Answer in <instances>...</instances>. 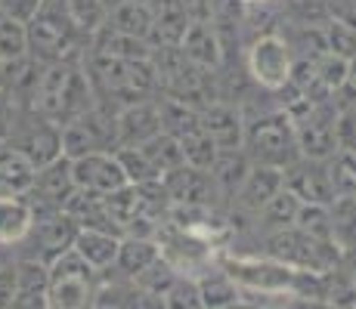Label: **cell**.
Returning <instances> with one entry per match:
<instances>
[{"instance_id": "obj_8", "label": "cell", "mask_w": 356, "mask_h": 309, "mask_svg": "<svg viewBox=\"0 0 356 309\" xmlns=\"http://www.w3.org/2000/svg\"><path fill=\"white\" fill-rule=\"evenodd\" d=\"M282 185L300 204H332L334 201V189L328 183L325 161H316V158L298 155L291 164H285Z\"/></svg>"}, {"instance_id": "obj_24", "label": "cell", "mask_w": 356, "mask_h": 309, "mask_svg": "<svg viewBox=\"0 0 356 309\" xmlns=\"http://www.w3.org/2000/svg\"><path fill=\"white\" fill-rule=\"evenodd\" d=\"M159 257L161 253H159V244H155L152 235H121L115 269H121V276L134 278V276H140L146 266H152Z\"/></svg>"}, {"instance_id": "obj_18", "label": "cell", "mask_w": 356, "mask_h": 309, "mask_svg": "<svg viewBox=\"0 0 356 309\" xmlns=\"http://www.w3.org/2000/svg\"><path fill=\"white\" fill-rule=\"evenodd\" d=\"M34 174H38V167L22 149L10 146V142L0 146V198L29 195L34 185Z\"/></svg>"}, {"instance_id": "obj_44", "label": "cell", "mask_w": 356, "mask_h": 309, "mask_svg": "<svg viewBox=\"0 0 356 309\" xmlns=\"http://www.w3.org/2000/svg\"><path fill=\"white\" fill-rule=\"evenodd\" d=\"M264 3H270V0H242V6H264Z\"/></svg>"}, {"instance_id": "obj_11", "label": "cell", "mask_w": 356, "mask_h": 309, "mask_svg": "<svg viewBox=\"0 0 356 309\" xmlns=\"http://www.w3.org/2000/svg\"><path fill=\"white\" fill-rule=\"evenodd\" d=\"M74 235H78V223H74L65 210H56V214H50V217L34 219L31 232L25 238H31L34 247H38L34 260H40V263L50 266L59 253H65L68 247H72Z\"/></svg>"}, {"instance_id": "obj_21", "label": "cell", "mask_w": 356, "mask_h": 309, "mask_svg": "<svg viewBox=\"0 0 356 309\" xmlns=\"http://www.w3.org/2000/svg\"><path fill=\"white\" fill-rule=\"evenodd\" d=\"M118 242H121V235H115V232L84 229V226H78V235H74L72 247L97 272H106V269H112V266H115V257H118Z\"/></svg>"}, {"instance_id": "obj_49", "label": "cell", "mask_w": 356, "mask_h": 309, "mask_svg": "<svg viewBox=\"0 0 356 309\" xmlns=\"http://www.w3.org/2000/svg\"><path fill=\"white\" fill-rule=\"evenodd\" d=\"M0 16H3V12H0Z\"/></svg>"}, {"instance_id": "obj_20", "label": "cell", "mask_w": 356, "mask_h": 309, "mask_svg": "<svg viewBox=\"0 0 356 309\" xmlns=\"http://www.w3.org/2000/svg\"><path fill=\"white\" fill-rule=\"evenodd\" d=\"M195 285H198V300L202 306H211V309H223V306H236L242 300V287L232 281L227 272L220 269V263H208L202 272L195 276Z\"/></svg>"}, {"instance_id": "obj_32", "label": "cell", "mask_w": 356, "mask_h": 309, "mask_svg": "<svg viewBox=\"0 0 356 309\" xmlns=\"http://www.w3.org/2000/svg\"><path fill=\"white\" fill-rule=\"evenodd\" d=\"M289 47H291V56H298V59H319L323 53H328L323 25L300 22V28L294 31V37L289 40Z\"/></svg>"}, {"instance_id": "obj_47", "label": "cell", "mask_w": 356, "mask_h": 309, "mask_svg": "<svg viewBox=\"0 0 356 309\" xmlns=\"http://www.w3.org/2000/svg\"><path fill=\"white\" fill-rule=\"evenodd\" d=\"M0 251H3V247H0ZM0 263H3V257H0Z\"/></svg>"}, {"instance_id": "obj_39", "label": "cell", "mask_w": 356, "mask_h": 309, "mask_svg": "<svg viewBox=\"0 0 356 309\" xmlns=\"http://www.w3.org/2000/svg\"><path fill=\"white\" fill-rule=\"evenodd\" d=\"M40 3L44 0H0V12H3L6 19H16V22L29 25L34 16H38Z\"/></svg>"}, {"instance_id": "obj_42", "label": "cell", "mask_w": 356, "mask_h": 309, "mask_svg": "<svg viewBox=\"0 0 356 309\" xmlns=\"http://www.w3.org/2000/svg\"><path fill=\"white\" fill-rule=\"evenodd\" d=\"M334 96H338V108H347V106H356V59L347 62V74L344 81H341V87L334 90Z\"/></svg>"}, {"instance_id": "obj_25", "label": "cell", "mask_w": 356, "mask_h": 309, "mask_svg": "<svg viewBox=\"0 0 356 309\" xmlns=\"http://www.w3.org/2000/svg\"><path fill=\"white\" fill-rule=\"evenodd\" d=\"M211 176H214V183H217V189L223 192V195H236L238 192V185H242V180L248 176V170H251V158L245 155V149L238 146V149H220L214 158V164H211Z\"/></svg>"}, {"instance_id": "obj_10", "label": "cell", "mask_w": 356, "mask_h": 309, "mask_svg": "<svg viewBox=\"0 0 356 309\" xmlns=\"http://www.w3.org/2000/svg\"><path fill=\"white\" fill-rule=\"evenodd\" d=\"M161 185L170 204H214L217 192H220L211 170H198L193 164H180V167L161 174Z\"/></svg>"}, {"instance_id": "obj_30", "label": "cell", "mask_w": 356, "mask_h": 309, "mask_svg": "<svg viewBox=\"0 0 356 309\" xmlns=\"http://www.w3.org/2000/svg\"><path fill=\"white\" fill-rule=\"evenodd\" d=\"M180 146H183V161L193 164V167H198V170H208L211 164H214L217 152H220L217 142L211 140L202 127H195V130H189L186 136H180Z\"/></svg>"}, {"instance_id": "obj_16", "label": "cell", "mask_w": 356, "mask_h": 309, "mask_svg": "<svg viewBox=\"0 0 356 309\" xmlns=\"http://www.w3.org/2000/svg\"><path fill=\"white\" fill-rule=\"evenodd\" d=\"M279 189H282V167H273V164H251L248 176L242 180V185H238V192L232 198L238 201L242 210L257 214Z\"/></svg>"}, {"instance_id": "obj_17", "label": "cell", "mask_w": 356, "mask_h": 309, "mask_svg": "<svg viewBox=\"0 0 356 309\" xmlns=\"http://www.w3.org/2000/svg\"><path fill=\"white\" fill-rule=\"evenodd\" d=\"M189 22L193 19L183 0H159V6L152 10V28L146 34L149 47H180Z\"/></svg>"}, {"instance_id": "obj_7", "label": "cell", "mask_w": 356, "mask_h": 309, "mask_svg": "<svg viewBox=\"0 0 356 309\" xmlns=\"http://www.w3.org/2000/svg\"><path fill=\"white\" fill-rule=\"evenodd\" d=\"M291 62L294 56H291L289 40L276 31H264L248 50V74L254 78L257 87L276 93L289 84Z\"/></svg>"}, {"instance_id": "obj_9", "label": "cell", "mask_w": 356, "mask_h": 309, "mask_svg": "<svg viewBox=\"0 0 356 309\" xmlns=\"http://www.w3.org/2000/svg\"><path fill=\"white\" fill-rule=\"evenodd\" d=\"M72 180L78 189L97 192V195H108V192L121 189L127 183L124 167L115 158V152L108 149H97V152H87L72 158Z\"/></svg>"}, {"instance_id": "obj_34", "label": "cell", "mask_w": 356, "mask_h": 309, "mask_svg": "<svg viewBox=\"0 0 356 309\" xmlns=\"http://www.w3.org/2000/svg\"><path fill=\"white\" fill-rule=\"evenodd\" d=\"M65 6H68V16L74 19V25L87 34L97 31L99 25H106L108 19L106 0H65Z\"/></svg>"}, {"instance_id": "obj_5", "label": "cell", "mask_w": 356, "mask_h": 309, "mask_svg": "<svg viewBox=\"0 0 356 309\" xmlns=\"http://www.w3.org/2000/svg\"><path fill=\"white\" fill-rule=\"evenodd\" d=\"M220 269L236 281L242 291L257 294H291L294 269L276 257H254V253H236L223 251L217 257Z\"/></svg>"}, {"instance_id": "obj_2", "label": "cell", "mask_w": 356, "mask_h": 309, "mask_svg": "<svg viewBox=\"0 0 356 309\" xmlns=\"http://www.w3.org/2000/svg\"><path fill=\"white\" fill-rule=\"evenodd\" d=\"M242 149L251 158V164H273L285 167L298 158V142H294V124L285 108H273L257 118L245 121Z\"/></svg>"}, {"instance_id": "obj_6", "label": "cell", "mask_w": 356, "mask_h": 309, "mask_svg": "<svg viewBox=\"0 0 356 309\" xmlns=\"http://www.w3.org/2000/svg\"><path fill=\"white\" fill-rule=\"evenodd\" d=\"M334 118H338V106H334V99L310 102L304 112L294 115L291 124H294V142H298V152L304 158L325 161V158L338 149Z\"/></svg>"}, {"instance_id": "obj_48", "label": "cell", "mask_w": 356, "mask_h": 309, "mask_svg": "<svg viewBox=\"0 0 356 309\" xmlns=\"http://www.w3.org/2000/svg\"><path fill=\"white\" fill-rule=\"evenodd\" d=\"M0 65H3V59H0Z\"/></svg>"}, {"instance_id": "obj_35", "label": "cell", "mask_w": 356, "mask_h": 309, "mask_svg": "<svg viewBox=\"0 0 356 309\" xmlns=\"http://www.w3.org/2000/svg\"><path fill=\"white\" fill-rule=\"evenodd\" d=\"M323 31H325L328 53H334V56H341V59H356V28L353 25H344V22H338V19H325Z\"/></svg>"}, {"instance_id": "obj_41", "label": "cell", "mask_w": 356, "mask_h": 309, "mask_svg": "<svg viewBox=\"0 0 356 309\" xmlns=\"http://www.w3.org/2000/svg\"><path fill=\"white\" fill-rule=\"evenodd\" d=\"M16 287H19L16 263L3 260V263H0V309H13V300H16Z\"/></svg>"}, {"instance_id": "obj_1", "label": "cell", "mask_w": 356, "mask_h": 309, "mask_svg": "<svg viewBox=\"0 0 356 309\" xmlns=\"http://www.w3.org/2000/svg\"><path fill=\"white\" fill-rule=\"evenodd\" d=\"M25 34H29V56L40 65L72 59L81 50V40L87 37V31H81L68 16L65 0H44L38 16L25 25Z\"/></svg>"}, {"instance_id": "obj_3", "label": "cell", "mask_w": 356, "mask_h": 309, "mask_svg": "<svg viewBox=\"0 0 356 309\" xmlns=\"http://www.w3.org/2000/svg\"><path fill=\"white\" fill-rule=\"evenodd\" d=\"M50 281H47V306L53 309H84L93 306L99 272L81 257L74 247L59 253L50 266Z\"/></svg>"}, {"instance_id": "obj_37", "label": "cell", "mask_w": 356, "mask_h": 309, "mask_svg": "<svg viewBox=\"0 0 356 309\" xmlns=\"http://www.w3.org/2000/svg\"><path fill=\"white\" fill-rule=\"evenodd\" d=\"M164 306H177V309H198L202 306V300H198V285H195V276H180L177 272L174 285L168 287V294H164Z\"/></svg>"}, {"instance_id": "obj_4", "label": "cell", "mask_w": 356, "mask_h": 309, "mask_svg": "<svg viewBox=\"0 0 356 309\" xmlns=\"http://www.w3.org/2000/svg\"><path fill=\"white\" fill-rule=\"evenodd\" d=\"M266 251H270V257L289 263L291 269H310V272H334V266L341 260L338 242L313 238L298 226L266 232Z\"/></svg>"}, {"instance_id": "obj_23", "label": "cell", "mask_w": 356, "mask_h": 309, "mask_svg": "<svg viewBox=\"0 0 356 309\" xmlns=\"http://www.w3.org/2000/svg\"><path fill=\"white\" fill-rule=\"evenodd\" d=\"M31 204L25 195L0 198V247H16L31 232Z\"/></svg>"}, {"instance_id": "obj_29", "label": "cell", "mask_w": 356, "mask_h": 309, "mask_svg": "<svg viewBox=\"0 0 356 309\" xmlns=\"http://www.w3.org/2000/svg\"><path fill=\"white\" fill-rule=\"evenodd\" d=\"M140 152L155 164V170H159V174H168V170H174V167H180V164H186V161H183V146H180V140H177L174 133H168V130H159L155 136H149V140L140 146Z\"/></svg>"}, {"instance_id": "obj_22", "label": "cell", "mask_w": 356, "mask_h": 309, "mask_svg": "<svg viewBox=\"0 0 356 309\" xmlns=\"http://www.w3.org/2000/svg\"><path fill=\"white\" fill-rule=\"evenodd\" d=\"M90 50L93 53H106V56H118V59H149L152 56V47L143 37H134V34L115 31L112 25H99L97 31H90Z\"/></svg>"}, {"instance_id": "obj_28", "label": "cell", "mask_w": 356, "mask_h": 309, "mask_svg": "<svg viewBox=\"0 0 356 309\" xmlns=\"http://www.w3.org/2000/svg\"><path fill=\"white\" fill-rule=\"evenodd\" d=\"M106 22L112 25L115 31H124V34H134V37L146 40L149 28H152V10H149V6H143V3H136V0H121V3L108 12ZM146 44H149V40H146Z\"/></svg>"}, {"instance_id": "obj_27", "label": "cell", "mask_w": 356, "mask_h": 309, "mask_svg": "<svg viewBox=\"0 0 356 309\" xmlns=\"http://www.w3.org/2000/svg\"><path fill=\"white\" fill-rule=\"evenodd\" d=\"M328 183L334 189V198H356V152L353 149H334L325 158Z\"/></svg>"}, {"instance_id": "obj_31", "label": "cell", "mask_w": 356, "mask_h": 309, "mask_svg": "<svg viewBox=\"0 0 356 309\" xmlns=\"http://www.w3.org/2000/svg\"><path fill=\"white\" fill-rule=\"evenodd\" d=\"M115 158L124 167L127 183H149V180H161V174L155 170V164L140 152V146H115Z\"/></svg>"}, {"instance_id": "obj_13", "label": "cell", "mask_w": 356, "mask_h": 309, "mask_svg": "<svg viewBox=\"0 0 356 309\" xmlns=\"http://www.w3.org/2000/svg\"><path fill=\"white\" fill-rule=\"evenodd\" d=\"M180 50L195 68L211 72V68H217L223 59L220 31L211 25V19H193L186 34H183V40H180Z\"/></svg>"}, {"instance_id": "obj_38", "label": "cell", "mask_w": 356, "mask_h": 309, "mask_svg": "<svg viewBox=\"0 0 356 309\" xmlns=\"http://www.w3.org/2000/svg\"><path fill=\"white\" fill-rule=\"evenodd\" d=\"M347 62L350 59H341V56H334V53H323V56L316 59V72H319V78H323V84L332 90V96L341 87V81H344Z\"/></svg>"}, {"instance_id": "obj_36", "label": "cell", "mask_w": 356, "mask_h": 309, "mask_svg": "<svg viewBox=\"0 0 356 309\" xmlns=\"http://www.w3.org/2000/svg\"><path fill=\"white\" fill-rule=\"evenodd\" d=\"M29 53V34H25V25L16 22V19L0 16V59H19Z\"/></svg>"}, {"instance_id": "obj_43", "label": "cell", "mask_w": 356, "mask_h": 309, "mask_svg": "<svg viewBox=\"0 0 356 309\" xmlns=\"http://www.w3.org/2000/svg\"><path fill=\"white\" fill-rule=\"evenodd\" d=\"M325 10L328 19H338V22L356 28V0H325Z\"/></svg>"}, {"instance_id": "obj_40", "label": "cell", "mask_w": 356, "mask_h": 309, "mask_svg": "<svg viewBox=\"0 0 356 309\" xmlns=\"http://www.w3.org/2000/svg\"><path fill=\"white\" fill-rule=\"evenodd\" d=\"M13 130H16V102L10 90L0 84V146L13 140Z\"/></svg>"}, {"instance_id": "obj_14", "label": "cell", "mask_w": 356, "mask_h": 309, "mask_svg": "<svg viewBox=\"0 0 356 309\" xmlns=\"http://www.w3.org/2000/svg\"><path fill=\"white\" fill-rule=\"evenodd\" d=\"M202 130L217 142V149H238L245 136V118L229 102H208L202 108Z\"/></svg>"}, {"instance_id": "obj_12", "label": "cell", "mask_w": 356, "mask_h": 309, "mask_svg": "<svg viewBox=\"0 0 356 309\" xmlns=\"http://www.w3.org/2000/svg\"><path fill=\"white\" fill-rule=\"evenodd\" d=\"M115 130H118V146H143L161 130L159 99H140L124 106L115 115Z\"/></svg>"}, {"instance_id": "obj_26", "label": "cell", "mask_w": 356, "mask_h": 309, "mask_svg": "<svg viewBox=\"0 0 356 309\" xmlns=\"http://www.w3.org/2000/svg\"><path fill=\"white\" fill-rule=\"evenodd\" d=\"M298 210H300V201L282 185V189H279L254 217H257V223H260L264 232H276V229H285V226H294Z\"/></svg>"}, {"instance_id": "obj_46", "label": "cell", "mask_w": 356, "mask_h": 309, "mask_svg": "<svg viewBox=\"0 0 356 309\" xmlns=\"http://www.w3.org/2000/svg\"><path fill=\"white\" fill-rule=\"evenodd\" d=\"M353 118H356V106H353Z\"/></svg>"}, {"instance_id": "obj_45", "label": "cell", "mask_w": 356, "mask_h": 309, "mask_svg": "<svg viewBox=\"0 0 356 309\" xmlns=\"http://www.w3.org/2000/svg\"><path fill=\"white\" fill-rule=\"evenodd\" d=\"M136 3H143V6H149V10H155V6H159V0H136Z\"/></svg>"}, {"instance_id": "obj_19", "label": "cell", "mask_w": 356, "mask_h": 309, "mask_svg": "<svg viewBox=\"0 0 356 309\" xmlns=\"http://www.w3.org/2000/svg\"><path fill=\"white\" fill-rule=\"evenodd\" d=\"M16 300H13V309H47V281H50V272H47V263L34 257H22L16 260Z\"/></svg>"}, {"instance_id": "obj_15", "label": "cell", "mask_w": 356, "mask_h": 309, "mask_svg": "<svg viewBox=\"0 0 356 309\" xmlns=\"http://www.w3.org/2000/svg\"><path fill=\"white\" fill-rule=\"evenodd\" d=\"M34 115H38V112H34ZM16 146L31 158L34 167H44V164L56 161V158L63 155V127L38 115V118L25 127L22 140H19Z\"/></svg>"}, {"instance_id": "obj_33", "label": "cell", "mask_w": 356, "mask_h": 309, "mask_svg": "<svg viewBox=\"0 0 356 309\" xmlns=\"http://www.w3.org/2000/svg\"><path fill=\"white\" fill-rule=\"evenodd\" d=\"M294 226H298V229H304L307 235H313V238H323V242H334L332 214H328V204H300Z\"/></svg>"}]
</instances>
